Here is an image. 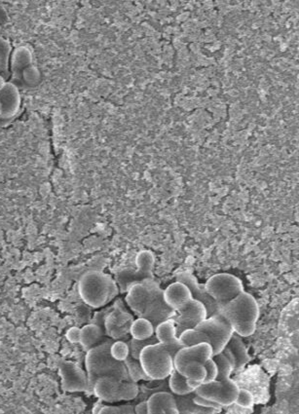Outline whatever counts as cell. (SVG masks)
Instances as JSON below:
<instances>
[{
    "mask_svg": "<svg viewBox=\"0 0 299 414\" xmlns=\"http://www.w3.org/2000/svg\"><path fill=\"white\" fill-rule=\"evenodd\" d=\"M218 313L241 337L253 335L256 330L259 306L256 299L245 290L229 301L218 303Z\"/></svg>",
    "mask_w": 299,
    "mask_h": 414,
    "instance_id": "cell-1",
    "label": "cell"
},
{
    "mask_svg": "<svg viewBox=\"0 0 299 414\" xmlns=\"http://www.w3.org/2000/svg\"><path fill=\"white\" fill-rule=\"evenodd\" d=\"M113 339H104L96 346L87 351L85 367L88 378V394L92 393V387L97 378L101 376H112L120 381L130 380L124 362L116 361L109 352Z\"/></svg>",
    "mask_w": 299,
    "mask_h": 414,
    "instance_id": "cell-2",
    "label": "cell"
},
{
    "mask_svg": "<svg viewBox=\"0 0 299 414\" xmlns=\"http://www.w3.org/2000/svg\"><path fill=\"white\" fill-rule=\"evenodd\" d=\"M81 299L92 308H101L118 293L116 282L104 272L93 270L82 275L78 283Z\"/></svg>",
    "mask_w": 299,
    "mask_h": 414,
    "instance_id": "cell-3",
    "label": "cell"
},
{
    "mask_svg": "<svg viewBox=\"0 0 299 414\" xmlns=\"http://www.w3.org/2000/svg\"><path fill=\"white\" fill-rule=\"evenodd\" d=\"M139 362L149 379L152 381L167 379L174 370L172 357L159 343L144 347L140 353Z\"/></svg>",
    "mask_w": 299,
    "mask_h": 414,
    "instance_id": "cell-4",
    "label": "cell"
},
{
    "mask_svg": "<svg viewBox=\"0 0 299 414\" xmlns=\"http://www.w3.org/2000/svg\"><path fill=\"white\" fill-rule=\"evenodd\" d=\"M137 269H125L116 274V281L121 292H126L127 290L146 280L154 279L153 268L155 265V255L151 250H141L136 256Z\"/></svg>",
    "mask_w": 299,
    "mask_h": 414,
    "instance_id": "cell-5",
    "label": "cell"
},
{
    "mask_svg": "<svg viewBox=\"0 0 299 414\" xmlns=\"http://www.w3.org/2000/svg\"><path fill=\"white\" fill-rule=\"evenodd\" d=\"M142 284L145 285L149 290L150 297L147 306L140 317L148 319L155 329L159 323L172 319V317L176 314V311L168 306L163 296L164 290L160 288L159 284L154 279L146 280Z\"/></svg>",
    "mask_w": 299,
    "mask_h": 414,
    "instance_id": "cell-6",
    "label": "cell"
},
{
    "mask_svg": "<svg viewBox=\"0 0 299 414\" xmlns=\"http://www.w3.org/2000/svg\"><path fill=\"white\" fill-rule=\"evenodd\" d=\"M195 329L205 332L209 336L210 343L213 347V357L222 352L234 333L231 326L218 313L207 317Z\"/></svg>",
    "mask_w": 299,
    "mask_h": 414,
    "instance_id": "cell-7",
    "label": "cell"
},
{
    "mask_svg": "<svg viewBox=\"0 0 299 414\" xmlns=\"http://www.w3.org/2000/svg\"><path fill=\"white\" fill-rule=\"evenodd\" d=\"M208 293L218 303L226 302L244 291L242 281L233 274L218 273L205 284Z\"/></svg>",
    "mask_w": 299,
    "mask_h": 414,
    "instance_id": "cell-8",
    "label": "cell"
},
{
    "mask_svg": "<svg viewBox=\"0 0 299 414\" xmlns=\"http://www.w3.org/2000/svg\"><path fill=\"white\" fill-rule=\"evenodd\" d=\"M208 317L206 306L199 300L191 299L184 307L176 311L172 317L175 325L176 335L178 336L183 331L195 329V327Z\"/></svg>",
    "mask_w": 299,
    "mask_h": 414,
    "instance_id": "cell-9",
    "label": "cell"
},
{
    "mask_svg": "<svg viewBox=\"0 0 299 414\" xmlns=\"http://www.w3.org/2000/svg\"><path fill=\"white\" fill-rule=\"evenodd\" d=\"M60 374L62 377V387L64 391L88 392L87 373L75 363L62 361L59 364Z\"/></svg>",
    "mask_w": 299,
    "mask_h": 414,
    "instance_id": "cell-10",
    "label": "cell"
},
{
    "mask_svg": "<svg viewBox=\"0 0 299 414\" xmlns=\"http://www.w3.org/2000/svg\"><path fill=\"white\" fill-rule=\"evenodd\" d=\"M133 321V317L128 312L123 308H118L115 304V307L104 317L105 333L113 340L121 339L129 332Z\"/></svg>",
    "mask_w": 299,
    "mask_h": 414,
    "instance_id": "cell-11",
    "label": "cell"
},
{
    "mask_svg": "<svg viewBox=\"0 0 299 414\" xmlns=\"http://www.w3.org/2000/svg\"><path fill=\"white\" fill-rule=\"evenodd\" d=\"M213 358V347L208 342H201L191 346L181 347L173 356L174 371L182 374L183 368L189 362H200L204 364L207 360Z\"/></svg>",
    "mask_w": 299,
    "mask_h": 414,
    "instance_id": "cell-12",
    "label": "cell"
},
{
    "mask_svg": "<svg viewBox=\"0 0 299 414\" xmlns=\"http://www.w3.org/2000/svg\"><path fill=\"white\" fill-rule=\"evenodd\" d=\"M175 280L185 284L190 291L193 299L201 301L207 309L208 317L214 315L218 308V302H216L207 291L205 285H201L197 278L188 270L177 272L175 274Z\"/></svg>",
    "mask_w": 299,
    "mask_h": 414,
    "instance_id": "cell-13",
    "label": "cell"
},
{
    "mask_svg": "<svg viewBox=\"0 0 299 414\" xmlns=\"http://www.w3.org/2000/svg\"><path fill=\"white\" fill-rule=\"evenodd\" d=\"M154 335L160 346L166 350L172 358L175 353L183 347L176 335L175 325L172 319L159 323L154 329Z\"/></svg>",
    "mask_w": 299,
    "mask_h": 414,
    "instance_id": "cell-14",
    "label": "cell"
},
{
    "mask_svg": "<svg viewBox=\"0 0 299 414\" xmlns=\"http://www.w3.org/2000/svg\"><path fill=\"white\" fill-rule=\"evenodd\" d=\"M0 104L2 105V115L0 119L7 120L16 116L21 104L19 87L10 81H7L0 89Z\"/></svg>",
    "mask_w": 299,
    "mask_h": 414,
    "instance_id": "cell-15",
    "label": "cell"
},
{
    "mask_svg": "<svg viewBox=\"0 0 299 414\" xmlns=\"http://www.w3.org/2000/svg\"><path fill=\"white\" fill-rule=\"evenodd\" d=\"M120 380L112 376H101L96 379L92 387V393L100 401L106 403H117Z\"/></svg>",
    "mask_w": 299,
    "mask_h": 414,
    "instance_id": "cell-16",
    "label": "cell"
},
{
    "mask_svg": "<svg viewBox=\"0 0 299 414\" xmlns=\"http://www.w3.org/2000/svg\"><path fill=\"white\" fill-rule=\"evenodd\" d=\"M164 299L168 306H170L172 310L178 311L182 307H184L192 298L191 291L189 288L178 281L168 286L163 292Z\"/></svg>",
    "mask_w": 299,
    "mask_h": 414,
    "instance_id": "cell-17",
    "label": "cell"
},
{
    "mask_svg": "<svg viewBox=\"0 0 299 414\" xmlns=\"http://www.w3.org/2000/svg\"><path fill=\"white\" fill-rule=\"evenodd\" d=\"M32 53L26 46L17 47L11 55V70L12 78L10 82L19 87L22 84V71L32 64Z\"/></svg>",
    "mask_w": 299,
    "mask_h": 414,
    "instance_id": "cell-18",
    "label": "cell"
},
{
    "mask_svg": "<svg viewBox=\"0 0 299 414\" xmlns=\"http://www.w3.org/2000/svg\"><path fill=\"white\" fill-rule=\"evenodd\" d=\"M148 402L149 414H179L174 395L160 391L153 393Z\"/></svg>",
    "mask_w": 299,
    "mask_h": 414,
    "instance_id": "cell-19",
    "label": "cell"
},
{
    "mask_svg": "<svg viewBox=\"0 0 299 414\" xmlns=\"http://www.w3.org/2000/svg\"><path fill=\"white\" fill-rule=\"evenodd\" d=\"M126 292L127 295L125 300L128 306L140 317L143 314L150 297L149 290L145 285L139 283L131 286Z\"/></svg>",
    "mask_w": 299,
    "mask_h": 414,
    "instance_id": "cell-20",
    "label": "cell"
},
{
    "mask_svg": "<svg viewBox=\"0 0 299 414\" xmlns=\"http://www.w3.org/2000/svg\"><path fill=\"white\" fill-rule=\"evenodd\" d=\"M226 346L232 351L235 357L234 373H241L250 362L249 352L244 341L242 340V337L234 332Z\"/></svg>",
    "mask_w": 299,
    "mask_h": 414,
    "instance_id": "cell-21",
    "label": "cell"
},
{
    "mask_svg": "<svg viewBox=\"0 0 299 414\" xmlns=\"http://www.w3.org/2000/svg\"><path fill=\"white\" fill-rule=\"evenodd\" d=\"M80 330H81V332H80L79 343L81 344L83 349L86 351H88L90 348L102 342L106 334L104 328L95 323L86 325Z\"/></svg>",
    "mask_w": 299,
    "mask_h": 414,
    "instance_id": "cell-22",
    "label": "cell"
},
{
    "mask_svg": "<svg viewBox=\"0 0 299 414\" xmlns=\"http://www.w3.org/2000/svg\"><path fill=\"white\" fill-rule=\"evenodd\" d=\"M195 393H190L184 396H175L174 399L176 402V407L178 414H219L221 411L215 409L203 408L196 405L193 402V397Z\"/></svg>",
    "mask_w": 299,
    "mask_h": 414,
    "instance_id": "cell-23",
    "label": "cell"
},
{
    "mask_svg": "<svg viewBox=\"0 0 299 414\" xmlns=\"http://www.w3.org/2000/svg\"><path fill=\"white\" fill-rule=\"evenodd\" d=\"M221 389L218 394V396L215 399V403H217L222 408H228L235 404L239 389L240 387L237 385V383L231 379L228 378L226 380L221 381Z\"/></svg>",
    "mask_w": 299,
    "mask_h": 414,
    "instance_id": "cell-24",
    "label": "cell"
},
{
    "mask_svg": "<svg viewBox=\"0 0 299 414\" xmlns=\"http://www.w3.org/2000/svg\"><path fill=\"white\" fill-rule=\"evenodd\" d=\"M129 333L131 334L132 338L137 340L149 339L152 335H154V326L148 319L139 317L132 322L129 329Z\"/></svg>",
    "mask_w": 299,
    "mask_h": 414,
    "instance_id": "cell-25",
    "label": "cell"
},
{
    "mask_svg": "<svg viewBox=\"0 0 299 414\" xmlns=\"http://www.w3.org/2000/svg\"><path fill=\"white\" fill-rule=\"evenodd\" d=\"M168 378H169L168 385L171 394L175 396H184L194 392L187 386L185 382L186 377H184L182 374H180L176 371L173 370Z\"/></svg>",
    "mask_w": 299,
    "mask_h": 414,
    "instance_id": "cell-26",
    "label": "cell"
},
{
    "mask_svg": "<svg viewBox=\"0 0 299 414\" xmlns=\"http://www.w3.org/2000/svg\"><path fill=\"white\" fill-rule=\"evenodd\" d=\"M178 339L183 346H191V345H195V344H198V343H201V342L210 343L209 336L205 332H203V331H201L197 329H188V330L183 331L178 335Z\"/></svg>",
    "mask_w": 299,
    "mask_h": 414,
    "instance_id": "cell-27",
    "label": "cell"
},
{
    "mask_svg": "<svg viewBox=\"0 0 299 414\" xmlns=\"http://www.w3.org/2000/svg\"><path fill=\"white\" fill-rule=\"evenodd\" d=\"M182 375L186 378H190V379L203 383L205 381L207 372H206L204 364L193 361L185 365V367L183 368Z\"/></svg>",
    "mask_w": 299,
    "mask_h": 414,
    "instance_id": "cell-28",
    "label": "cell"
},
{
    "mask_svg": "<svg viewBox=\"0 0 299 414\" xmlns=\"http://www.w3.org/2000/svg\"><path fill=\"white\" fill-rule=\"evenodd\" d=\"M124 364L131 381L138 383L141 380H150L145 373L139 360H136L129 355L128 358L124 361Z\"/></svg>",
    "mask_w": 299,
    "mask_h": 414,
    "instance_id": "cell-29",
    "label": "cell"
},
{
    "mask_svg": "<svg viewBox=\"0 0 299 414\" xmlns=\"http://www.w3.org/2000/svg\"><path fill=\"white\" fill-rule=\"evenodd\" d=\"M221 381L219 380H214L207 383H202L195 391V395L200 396L204 399H208L211 401H215L216 397L218 396L220 389H221Z\"/></svg>",
    "mask_w": 299,
    "mask_h": 414,
    "instance_id": "cell-30",
    "label": "cell"
},
{
    "mask_svg": "<svg viewBox=\"0 0 299 414\" xmlns=\"http://www.w3.org/2000/svg\"><path fill=\"white\" fill-rule=\"evenodd\" d=\"M213 359L216 363L217 369H218V374H217L216 380L223 381L230 378L231 374L234 373V366L229 362V360L222 353H219L214 356Z\"/></svg>",
    "mask_w": 299,
    "mask_h": 414,
    "instance_id": "cell-31",
    "label": "cell"
},
{
    "mask_svg": "<svg viewBox=\"0 0 299 414\" xmlns=\"http://www.w3.org/2000/svg\"><path fill=\"white\" fill-rule=\"evenodd\" d=\"M140 393V386L137 382L131 380L121 381L118 392V401H132L135 400Z\"/></svg>",
    "mask_w": 299,
    "mask_h": 414,
    "instance_id": "cell-32",
    "label": "cell"
},
{
    "mask_svg": "<svg viewBox=\"0 0 299 414\" xmlns=\"http://www.w3.org/2000/svg\"><path fill=\"white\" fill-rule=\"evenodd\" d=\"M94 414H134V406L122 405V406H107L103 405L100 401L93 410Z\"/></svg>",
    "mask_w": 299,
    "mask_h": 414,
    "instance_id": "cell-33",
    "label": "cell"
},
{
    "mask_svg": "<svg viewBox=\"0 0 299 414\" xmlns=\"http://www.w3.org/2000/svg\"><path fill=\"white\" fill-rule=\"evenodd\" d=\"M11 55V46L9 42L0 37V75L5 79L9 76V61Z\"/></svg>",
    "mask_w": 299,
    "mask_h": 414,
    "instance_id": "cell-34",
    "label": "cell"
},
{
    "mask_svg": "<svg viewBox=\"0 0 299 414\" xmlns=\"http://www.w3.org/2000/svg\"><path fill=\"white\" fill-rule=\"evenodd\" d=\"M109 352L113 359L119 362H124L130 355V348L128 342H125L120 339L113 340L110 345Z\"/></svg>",
    "mask_w": 299,
    "mask_h": 414,
    "instance_id": "cell-35",
    "label": "cell"
},
{
    "mask_svg": "<svg viewBox=\"0 0 299 414\" xmlns=\"http://www.w3.org/2000/svg\"><path fill=\"white\" fill-rule=\"evenodd\" d=\"M155 343H158L155 335H152L150 338L145 339V340H137V339L132 338L128 342V345H129V348H130V356L133 357L136 360H139L140 353H141L142 349L144 347L148 346V345L155 344Z\"/></svg>",
    "mask_w": 299,
    "mask_h": 414,
    "instance_id": "cell-36",
    "label": "cell"
},
{
    "mask_svg": "<svg viewBox=\"0 0 299 414\" xmlns=\"http://www.w3.org/2000/svg\"><path fill=\"white\" fill-rule=\"evenodd\" d=\"M255 399L252 392L247 389L240 388L239 393L235 402V405L242 409H254Z\"/></svg>",
    "mask_w": 299,
    "mask_h": 414,
    "instance_id": "cell-37",
    "label": "cell"
},
{
    "mask_svg": "<svg viewBox=\"0 0 299 414\" xmlns=\"http://www.w3.org/2000/svg\"><path fill=\"white\" fill-rule=\"evenodd\" d=\"M21 77L22 83H25L26 85H34L40 80V72L33 64H31L22 71Z\"/></svg>",
    "mask_w": 299,
    "mask_h": 414,
    "instance_id": "cell-38",
    "label": "cell"
},
{
    "mask_svg": "<svg viewBox=\"0 0 299 414\" xmlns=\"http://www.w3.org/2000/svg\"><path fill=\"white\" fill-rule=\"evenodd\" d=\"M206 372H207V375L205 378V381L203 383H207V382H211L214 380H216L217 374H218V369H217V365L214 362V360L213 358L207 360L204 363Z\"/></svg>",
    "mask_w": 299,
    "mask_h": 414,
    "instance_id": "cell-39",
    "label": "cell"
},
{
    "mask_svg": "<svg viewBox=\"0 0 299 414\" xmlns=\"http://www.w3.org/2000/svg\"><path fill=\"white\" fill-rule=\"evenodd\" d=\"M193 402L196 405H198L200 407H203V408L215 409V410H218V411H221L222 410V407L219 406L217 403H215L214 401H211V400H208V399H204V398H202L200 396H197V395H194Z\"/></svg>",
    "mask_w": 299,
    "mask_h": 414,
    "instance_id": "cell-40",
    "label": "cell"
},
{
    "mask_svg": "<svg viewBox=\"0 0 299 414\" xmlns=\"http://www.w3.org/2000/svg\"><path fill=\"white\" fill-rule=\"evenodd\" d=\"M80 332L81 330L77 327H73L70 328L66 333H65V337L66 339L70 342V343H79L80 340Z\"/></svg>",
    "mask_w": 299,
    "mask_h": 414,
    "instance_id": "cell-41",
    "label": "cell"
},
{
    "mask_svg": "<svg viewBox=\"0 0 299 414\" xmlns=\"http://www.w3.org/2000/svg\"><path fill=\"white\" fill-rule=\"evenodd\" d=\"M134 411L136 414H149V408H148V402H142L134 407Z\"/></svg>",
    "mask_w": 299,
    "mask_h": 414,
    "instance_id": "cell-42",
    "label": "cell"
},
{
    "mask_svg": "<svg viewBox=\"0 0 299 414\" xmlns=\"http://www.w3.org/2000/svg\"><path fill=\"white\" fill-rule=\"evenodd\" d=\"M228 360H229V362L235 367V357H234V355H233V353H232V351L227 347V346H225L224 347V349L222 350V352H221Z\"/></svg>",
    "mask_w": 299,
    "mask_h": 414,
    "instance_id": "cell-43",
    "label": "cell"
},
{
    "mask_svg": "<svg viewBox=\"0 0 299 414\" xmlns=\"http://www.w3.org/2000/svg\"><path fill=\"white\" fill-rule=\"evenodd\" d=\"M185 382H186V384H187V386L191 389V390H193V391H195L202 383L201 382H199V381H196V380H193V379H190V378H186L185 379Z\"/></svg>",
    "mask_w": 299,
    "mask_h": 414,
    "instance_id": "cell-44",
    "label": "cell"
},
{
    "mask_svg": "<svg viewBox=\"0 0 299 414\" xmlns=\"http://www.w3.org/2000/svg\"><path fill=\"white\" fill-rule=\"evenodd\" d=\"M7 81H6V79L2 76V75H0V89L5 85V83H6Z\"/></svg>",
    "mask_w": 299,
    "mask_h": 414,
    "instance_id": "cell-45",
    "label": "cell"
},
{
    "mask_svg": "<svg viewBox=\"0 0 299 414\" xmlns=\"http://www.w3.org/2000/svg\"><path fill=\"white\" fill-rule=\"evenodd\" d=\"M1 115H2V105L0 104V117H1Z\"/></svg>",
    "mask_w": 299,
    "mask_h": 414,
    "instance_id": "cell-46",
    "label": "cell"
}]
</instances>
